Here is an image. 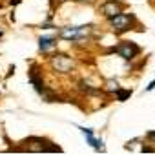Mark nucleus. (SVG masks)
Instances as JSON below:
<instances>
[{"mask_svg": "<svg viewBox=\"0 0 155 155\" xmlns=\"http://www.w3.org/2000/svg\"><path fill=\"white\" fill-rule=\"evenodd\" d=\"M131 22H133V17L122 15V13H119V15H115V17L110 18V26H111V29H113L115 33H124V31H128V29L131 28Z\"/></svg>", "mask_w": 155, "mask_h": 155, "instance_id": "f257e3e1", "label": "nucleus"}, {"mask_svg": "<svg viewBox=\"0 0 155 155\" xmlns=\"http://www.w3.org/2000/svg\"><path fill=\"white\" fill-rule=\"evenodd\" d=\"M51 66H53L58 73H69L71 68H73V60H71L69 57H66V55H57V57H53Z\"/></svg>", "mask_w": 155, "mask_h": 155, "instance_id": "f03ea898", "label": "nucleus"}, {"mask_svg": "<svg viewBox=\"0 0 155 155\" xmlns=\"http://www.w3.org/2000/svg\"><path fill=\"white\" fill-rule=\"evenodd\" d=\"M90 33V28H68L62 31V38H68V40H79L82 37H86Z\"/></svg>", "mask_w": 155, "mask_h": 155, "instance_id": "7ed1b4c3", "label": "nucleus"}, {"mask_svg": "<svg viewBox=\"0 0 155 155\" xmlns=\"http://www.w3.org/2000/svg\"><path fill=\"white\" fill-rule=\"evenodd\" d=\"M117 53L120 55V57H124V58H133V57H137V53H139V48L135 46V44H131V42H126V44H122V46H119L117 48Z\"/></svg>", "mask_w": 155, "mask_h": 155, "instance_id": "20e7f679", "label": "nucleus"}, {"mask_svg": "<svg viewBox=\"0 0 155 155\" xmlns=\"http://www.w3.org/2000/svg\"><path fill=\"white\" fill-rule=\"evenodd\" d=\"M102 13H104V17L111 18V17H115V15L122 13V8H120V4H119V2H115V0H110V2H106V4L102 6Z\"/></svg>", "mask_w": 155, "mask_h": 155, "instance_id": "39448f33", "label": "nucleus"}, {"mask_svg": "<svg viewBox=\"0 0 155 155\" xmlns=\"http://www.w3.org/2000/svg\"><path fill=\"white\" fill-rule=\"evenodd\" d=\"M55 46V42L51 40V38H40V49L42 51H48V49H51Z\"/></svg>", "mask_w": 155, "mask_h": 155, "instance_id": "423d86ee", "label": "nucleus"}, {"mask_svg": "<svg viewBox=\"0 0 155 155\" xmlns=\"http://www.w3.org/2000/svg\"><path fill=\"white\" fill-rule=\"evenodd\" d=\"M131 93L130 91H122V90H117V97H119V101H124L126 97H130Z\"/></svg>", "mask_w": 155, "mask_h": 155, "instance_id": "0eeeda50", "label": "nucleus"}, {"mask_svg": "<svg viewBox=\"0 0 155 155\" xmlns=\"http://www.w3.org/2000/svg\"><path fill=\"white\" fill-rule=\"evenodd\" d=\"M148 137H150V139H155V131H151V133H150Z\"/></svg>", "mask_w": 155, "mask_h": 155, "instance_id": "6e6552de", "label": "nucleus"}]
</instances>
